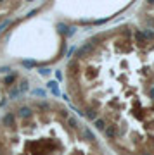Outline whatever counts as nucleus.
I'll use <instances>...</instances> for the list:
<instances>
[{
	"label": "nucleus",
	"mask_w": 154,
	"mask_h": 155,
	"mask_svg": "<svg viewBox=\"0 0 154 155\" xmlns=\"http://www.w3.org/2000/svg\"><path fill=\"white\" fill-rule=\"evenodd\" d=\"M80 136H82V140L85 138L87 141H92V140H95V138H93V134L90 133V129H88V128H82V131H80Z\"/></svg>",
	"instance_id": "1"
},
{
	"label": "nucleus",
	"mask_w": 154,
	"mask_h": 155,
	"mask_svg": "<svg viewBox=\"0 0 154 155\" xmlns=\"http://www.w3.org/2000/svg\"><path fill=\"white\" fill-rule=\"evenodd\" d=\"M2 124H4V126H7V128L12 126V124H14V114H12V112L5 114V115H4V119H2Z\"/></svg>",
	"instance_id": "2"
},
{
	"label": "nucleus",
	"mask_w": 154,
	"mask_h": 155,
	"mask_svg": "<svg viewBox=\"0 0 154 155\" xmlns=\"http://www.w3.org/2000/svg\"><path fill=\"white\" fill-rule=\"evenodd\" d=\"M93 124H95V128H97L99 131H106V128H107L106 121H104V119H101V117H97V119L93 121Z\"/></svg>",
	"instance_id": "3"
},
{
	"label": "nucleus",
	"mask_w": 154,
	"mask_h": 155,
	"mask_svg": "<svg viewBox=\"0 0 154 155\" xmlns=\"http://www.w3.org/2000/svg\"><path fill=\"white\" fill-rule=\"evenodd\" d=\"M135 40L139 41V43H147V38H145L144 31H140V30L135 31Z\"/></svg>",
	"instance_id": "4"
},
{
	"label": "nucleus",
	"mask_w": 154,
	"mask_h": 155,
	"mask_svg": "<svg viewBox=\"0 0 154 155\" xmlns=\"http://www.w3.org/2000/svg\"><path fill=\"white\" fill-rule=\"evenodd\" d=\"M104 133H106L107 138H116V126H107Z\"/></svg>",
	"instance_id": "5"
},
{
	"label": "nucleus",
	"mask_w": 154,
	"mask_h": 155,
	"mask_svg": "<svg viewBox=\"0 0 154 155\" xmlns=\"http://www.w3.org/2000/svg\"><path fill=\"white\" fill-rule=\"evenodd\" d=\"M19 115L21 117H31V109L30 107H21L19 109Z\"/></svg>",
	"instance_id": "6"
},
{
	"label": "nucleus",
	"mask_w": 154,
	"mask_h": 155,
	"mask_svg": "<svg viewBox=\"0 0 154 155\" xmlns=\"http://www.w3.org/2000/svg\"><path fill=\"white\" fill-rule=\"evenodd\" d=\"M87 115H88L90 119L95 121V119H97V112H95V109H92V107H90V109H87Z\"/></svg>",
	"instance_id": "7"
},
{
	"label": "nucleus",
	"mask_w": 154,
	"mask_h": 155,
	"mask_svg": "<svg viewBox=\"0 0 154 155\" xmlns=\"http://www.w3.org/2000/svg\"><path fill=\"white\" fill-rule=\"evenodd\" d=\"M68 124H69V128H73V129L78 128V121H76L74 117H69V119H68Z\"/></svg>",
	"instance_id": "8"
},
{
	"label": "nucleus",
	"mask_w": 154,
	"mask_h": 155,
	"mask_svg": "<svg viewBox=\"0 0 154 155\" xmlns=\"http://www.w3.org/2000/svg\"><path fill=\"white\" fill-rule=\"evenodd\" d=\"M140 155H153V154H149V152H144V154H140Z\"/></svg>",
	"instance_id": "9"
}]
</instances>
